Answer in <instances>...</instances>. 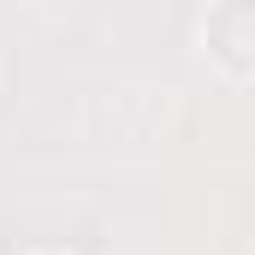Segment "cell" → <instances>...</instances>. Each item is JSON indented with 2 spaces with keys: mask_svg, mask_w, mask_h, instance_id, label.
<instances>
[{
  "mask_svg": "<svg viewBox=\"0 0 255 255\" xmlns=\"http://www.w3.org/2000/svg\"><path fill=\"white\" fill-rule=\"evenodd\" d=\"M208 48H214V60H226L232 77H250L255 71V6H244V0L214 6L208 12Z\"/></svg>",
  "mask_w": 255,
  "mask_h": 255,
  "instance_id": "1",
  "label": "cell"
}]
</instances>
